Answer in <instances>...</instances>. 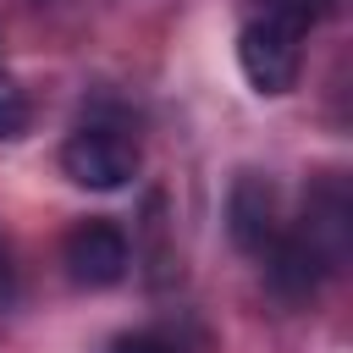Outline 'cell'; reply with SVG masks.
<instances>
[{"instance_id":"cell-3","label":"cell","mask_w":353,"mask_h":353,"mask_svg":"<svg viewBox=\"0 0 353 353\" xmlns=\"http://www.w3.org/2000/svg\"><path fill=\"white\" fill-rule=\"evenodd\" d=\"M287 237L325 276H336L347 265V248H353V199H347V182L342 176H320L303 193V215H298V226H287Z\"/></svg>"},{"instance_id":"cell-6","label":"cell","mask_w":353,"mask_h":353,"mask_svg":"<svg viewBox=\"0 0 353 353\" xmlns=\"http://www.w3.org/2000/svg\"><path fill=\"white\" fill-rule=\"evenodd\" d=\"M28 121H33L28 88H22L11 72H0V138H22V132H28Z\"/></svg>"},{"instance_id":"cell-1","label":"cell","mask_w":353,"mask_h":353,"mask_svg":"<svg viewBox=\"0 0 353 353\" xmlns=\"http://www.w3.org/2000/svg\"><path fill=\"white\" fill-rule=\"evenodd\" d=\"M314 22L292 17V11H254L237 33V66L248 77L254 94H287L298 88V72H303V39H309Z\"/></svg>"},{"instance_id":"cell-8","label":"cell","mask_w":353,"mask_h":353,"mask_svg":"<svg viewBox=\"0 0 353 353\" xmlns=\"http://www.w3.org/2000/svg\"><path fill=\"white\" fill-rule=\"evenodd\" d=\"M17 298V265H11V248H6V237H0V309Z\"/></svg>"},{"instance_id":"cell-7","label":"cell","mask_w":353,"mask_h":353,"mask_svg":"<svg viewBox=\"0 0 353 353\" xmlns=\"http://www.w3.org/2000/svg\"><path fill=\"white\" fill-rule=\"evenodd\" d=\"M110 353H182V342H171L165 331H127L110 342Z\"/></svg>"},{"instance_id":"cell-5","label":"cell","mask_w":353,"mask_h":353,"mask_svg":"<svg viewBox=\"0 0 353 353\" xmlns=\"http://www.w3.org/2000/svg\"><path fill=\"white\" fill-rule=\"evenodd\" d=\"M226 226H232V243L254 259H265L281 237V199H276V182L259 176V171H243L232 182V199H226Z\"/></svg>"},{"instance_id":"cell-2","label":"cell","mask_w":353,"mask_h":353,"mask_svg":"<svg viewBox=\"0 0 353 353\" xmlns=\"http://www.w3.org/2000/svg\"><path fill=\"white\" fill-rule=\"evenodd\" d=\"M138 138L116 121H83L66 143H61V171L77 182V188H94V193H116L138 176Z\"/></svg>"},{"instance_id":"cell-4","label":"cell","mask_w":353,"mask_h":353,"mask_svg":"<svg viewBox=\"0 0 353 353\" xmlns=\"http://www.w3.org/2000/svg\"><path fill=\"white\" fill-rule=\"evenodd\" d=\"M61 265H66V276H72L77 287H88V292L116 287V281L127 276V265H132L127 232H121L116 221H105V215L77 221V226L66 232V243H61Z\"/></svg>"}]
</instances>
